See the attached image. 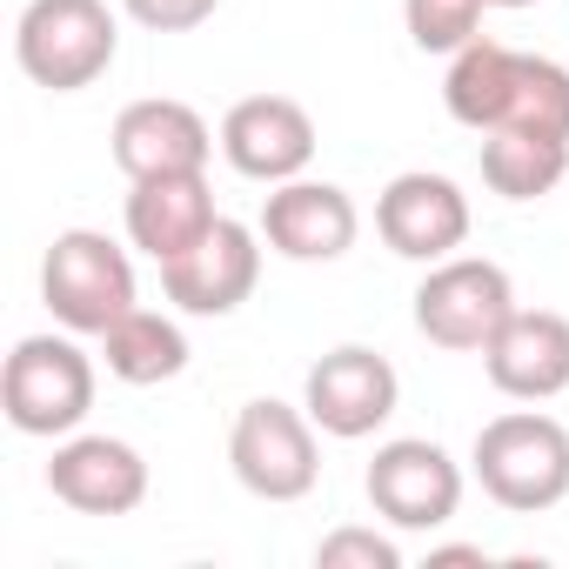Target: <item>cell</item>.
Listing matches in <instances>:
<instances>
[{"instance_id": "cell-1", "label": "cell", "mask_w": 569, "mask_h": 569, "mask_svg": "<svg viewBox=\"0 0 569 569\" xmlns=\"http://www.w3.org/2000/svg\"><path fill=\"white\" fill-rule=\"evenodd\" d=\"M442 101L476 134H496V128L569 134V68L549 61V54H522V48L482 41V34L449 54Z\"/></svg>"}, {"instance_id": "cell-2", "label": "cell", "mask_w": 569, "mask_h": 569, "mask_svg": "<svg viewBox=\"0 0 569 569\" xmlns=\"http://www.w3.org/2000/svg\"><path fill=\"white\" fill-rule=\"evenodd\" d=\"M469 469L496 509L542 516L569 496V429L542 409H509V416L476 429Z\"/></svg>"}, {"instance_id": "cell-3", "label": "cell", "mask_w": 569, "mask_h": 569, "mask_svg": "<svg viewBox=\"0 0 569 569\" xmlns=\"http://www.w3.org/2000/svg\"><path fill=\"white\" fill-rule=\"evenodd\" d=\"M121 54V21L108 0H28L14 21V61L48 94L94 88Z\"/></svg>"}, {"instance_id": "cell-4", "label": "cell", "mask_w": 569, "mask_h": 569, "mask_svg": "<svg viewBox=\"0 0 569 569\" xmlns=\"http://www.w3.org/2000/svg\"><path fill=\"white\" fill-rule=\"evenodd\" d=\"M41 302L61 329L74 336H108L128 309H141L134 289V261L121 241H108L101 228H61L41 254Z\"/></svg>"}, {"instance_id": "cell-5", "label": "cell", "mask_w": 569, "mask_h": 569, "mask_svg": "<svg viewBox=\"0 0 569 569\" xmlns=\"http://www.w3.org/2000/svg\"><path fill=\"white\" fill-rule=\"evenodd\" d=\"M0 409L21 436L61 442L94 416V356L68 336H21L0 369Z\"/></svg>"}, {"instance_id": "cell-6", "label": "cell", "mask_w": 569, "mask_h": 569, "mask_svg": "<svg viewBox=\"0 0 569 569\" xmlns=\"http://www.w3.org/2000/svg\"><path fill=\"white\" fill-rule=\"evenodd\" d=\"M316 416L296 409V402H274V396H254L234 409V429H228V469L248 496L261 502H302L316 482H322V442H316Z\"/></svg>"}, {"instance_id": "cell-7", "label": "cell", "mask_w": 569, "mask_h": 569, "mask_svg": "<svg viewBox=\"0 0 569 569\" xmlns=\"http://www.w3.org/2000/svg\"><path fill=\"white\" fill-rule=\"evenodd\" d=\"M509 316H516V281L489 254L429 261V274L416 281V329H422V342H436L449 356H482Z\"/></svg>"}, {"instance_id": "cell-8", "label": "cell", "mask_w": 569, "mask_h": 569, "mask_svg": "<svg viewBox=\"0 0 569 569\" xmlns=\"http://www.w3.org/2000/svg\"><path fill=\"white\" fill-rule=\"evenodd\" d=\"M362 489H369V502L389 529L429 536V529H449L456 509H462V462L429 436H389L369 456Z\"/></svg>"}, {"instance_id": "cell-9", "label": "cell", "mask_w": 569, "mask_h": 569, "mask_svg": "<svg viewBox=\"0 0 569 569\" xmlns=\"http://www.w3.org/2000/svg\"><path fill=\"white\" fill-rule=\"evenodd\" d=\"M261 281V228L221 214L188 254L161 261V296L181 309V316H201V322H221L234 316Z\"/></svg>"}, {"instance_id": "cell-10", "label": "cell", "mask_w": 569, "mask_h": 569, "mask_svg": "<svg viewBox=\"0 0 569 569\" xmlns=\"http://www.w3.org/2000/svg\"><path fill=\"white\" fill-rule=\"evenodd\" d=\"M302 409L316 416L322 436L362 442V436H376V429L402 409V376H396L389 356H376V349H362V342H342V349H329V356L309 369Z\"/></svg>"}, {"instance_id": "cell-11", "label": "cell", "mask_w": 569, "mask_h": 569, "mask_svg": "<svg viewBox=\"0 0 569 569\" xmlns=\"http://www.w3.org/2000/svg\"><path fill=\"white\" fill-rule=\"evenodd\" d=\"M221 161L261 188L296 181L316 161V114L289 94H248L221 114Z\"/></svg>"}, {"instance_id": "cell-12", "label": "cell", "mask_w": 569, "mask_h": 569, "mask_svg": "<svg viewBox=\"0 0 569 569\" xmlns=\"http://www.w3.org/2000/svg\"><path fill=\"white\" fill-rule=\"evenodd\" d=\"M469 221H476V214H469L462 181L429 174V168H409V174H396V181L376 194V234L389 241V254L422 261V268L462 254Z\"/></svg>"}, {"instance_id": "cell-13", "label": "cell", "mask_w": 569, "mask_h": 569, "mask_svg": "<svg viewBox=\"0 0 569 569\" xmlns=\"http://www.w3.org/2000/svg\"><path fill=\"white\" fill-rule=\"evenodd\" d=\"M48 489L54 502H68L74 516H134L148 502V456L121 436H61L54 462H48Z\"/></svg>"}, {"instance_id": "cell-14", "label": "cell", "mask_w": 569, "mask_h": 569, "mask_svg": "<svg viewBox=\"0 0 569 569\" xmlns=\"http://www.w3.org/2000/svg\"><path fill=\"white\" fill-rule=\"evenodd\" d=\"M114 168L128 181H148V174H194L208 168V154L221 148V134L174 94H148V101H128L114 114Z\"/></svg>"}, {"instance_id": "cell-15", "label": "cell", "mask_w": 569, "mask_h": 569, "mask_svg": "<svg viewBox=\"0 0 569 569\" xmlns=\"http://www.w3.org/2000/svg\"><path fill=\"white\" fill-rule=\"evenodd\" d=\"M356 234H362V214H356L349 188H336V181L296 174V181L268 188V201H261V241L281 261H342L356 248Z\"/></svg>"}, {"instance_id": "cell-16", "label": "cell", "mask_w": 569, "mask_h": 569, "mask_svg": "<svg viewBox=\"0 0 569 569\" xmlns=\"http://www.w3.org/2000/svg\"><path fill=\"white\" fill-rule=\"evenodd\" d=\"M482 369L496 396L509 402H556L569 389V316L556 309H516L496 342L482 349Z\"/></svg>"}, {"instance_id": "cell-17", "label": "cell", "mask_w": 569, "mask_h": 569, "mask_svg": "<svg viewBox=\"0 0 569 569\" xmlns=\"http://www.w3.org/2000/svg\"><path fill=\"white\" fill-rule=\"evenodd\" d=\"M214 221H221V208H214V194H208V168L128 181V241H134L148 261L188 254Z\"/></svg>"}, {"instance_id": "cell-18", "label": "cell", "mask_w": 569, "mask_h": 569, "mask_svg": "<svg viewBox=\"0 0 569 569\" xmlns=\"http://www.w3.org/2000/svg\"><path fill=\"white\" fill-rule=\"evenodd\" d=\"M562 174H569V134H542V128L482 134V181L502 201H542L562 188Z\"/></svg>"}, {"instance_id": "cell-19", "label": "cell", "mask_w": 569, "mask_h": 569, "mask_svg": "<svg viewBox=\"0 0 569 569\" xmlns=\"http://www.w3.org/2000/svg\"><path fill=\"white\" fill-rule=\"evenodd\" d=\"M101 362L114 382L128 389H154V382H174L188 369V336L174 316L161 309H128L108 336H101Z\"/></svg>"}, {"instance_id": "cell-20", "label": "cell", "mask_w": 569, "mask_h": 569, "mask_svg": "<svg viewBox=\"0 0 569 569\" xmlns=\"http://www.w3.org/2000/svg\"><path fill=\"white\" fill-rule=\"evenodd\" d=\"M489 0H402V28L422 54H456L482 34Z\"/></svg>"}, {"instance_id": "cell-21", "label": "cell", "mask_w": 569, "mask_h": 569, "mask_svg": "<svg viewBox=\"0 0 569 569\" xmlns=\"http://www.w3.org/2000/svg\"><path fill=\"white\" fill-rule=\"evenodd\" d=\"M316 569H402V542L389 529H362L342 522L316 542Z\"/></svg>"}, {"instance_id": "cell-22", "label": "cell", "mask_w": 569, "mask_h": 569, "mask_svg": "<svg viewBox=\"0 0 569 569\" xmlns=\"http://www.w3.org/2000/svg\"><path fill=\"white\" fill-rule=\"evenodd\" d=\"M221 0H121V14L148 34H194L201 21H214Z\"/></svg>"}, {"instance_id": "cell-23", "label": "cell", "mask_w": 569, "mask_h": 569, "mask_svg": "<svg viewBox=\"0 0 569 569\" xmlns=\"http://www.w3.org/2000/svg\"><path fill=\"white\" fill-rule=\"evenodd\" d=\"M449 562H476V569H489V556H482L476 542H442V549H429V569H449Z\"/></svg>"}, {"instance_id": "cell-24", "label": "cell", "mask_w": 569, "mask_h": 569, "mask_svg": "<svg viewBox=\"0 0 569 569\" xmlns=\"http://www.w3.org/2000/svg\"><path fill=\"white\" fill-rule=\"evenodd\" d=\"M489 8H536V0H489Z\"/></svg>"}]
</instances>
